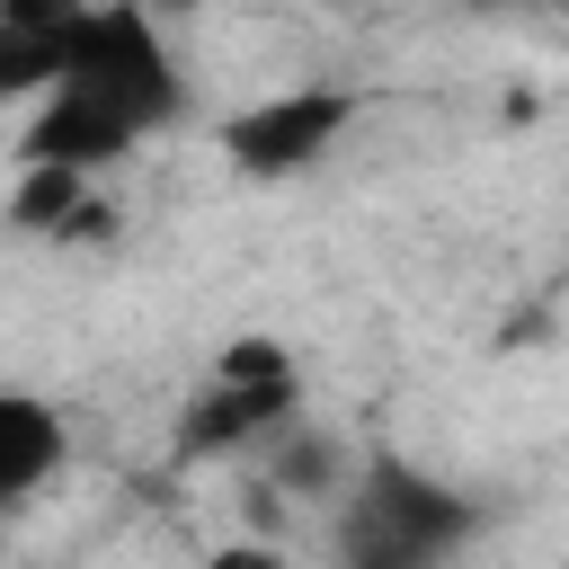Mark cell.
<instances>
[{
	"label": "cell",
	"mask_w": 569,
	"mask_h": 569,
	"mask_svg": "<svg viewBox=\"0 0 569 569\" xmlns=\"http://www.w3.org/2000/svg\"><path fill=\"white\" fill-rule=\"evenodd\" d=\"M284 480H302V489H320V480H329V445H293V462H284Z\"/></svg>",
	"instance_id": "obj_10"
},
{
	"label": "cell",
	"mask_w": 569,
	"mask_h": 569,
	"mask_svg": "<svg viewBox=\"0 0 569 569\" xmlns=\"http://www.w3.org/2000/svg\"><path fill=\"white\" fill-rule=\"evenodd\" d=\"M53 89L98 98L133 142H142V133H160V124L187 107V89H178V71H169L160 36L142 27V9H80V18H71V36H62V80H53Z\"/></svg>",
	"instance_id": "obj_1"
},
{
	"label": "cell",
	"mask_w": 569,
	"mask_h": 569,
	"mask_svg": "<svg viewBox=\"0 0 569 569\" xmlns=\"http://www.w3.org/2000/svg\"><path fill=\"white\" fill-rule=\"evenodd\" d=\"M471 533V507L409 471L400 453H373L356 471V498H347V569H436L453 542Z\"/></svg>",
	"instance_id": "obj_2"
},
{
	"label": "cell",
	"mask_w": 569,
	"mask_h": 569,
	"mask_svg": "<svg viewBox=\"0 0 569 569\" xmlns=\"http://www.w3.org/2000/svg\"><path fill=\"white\" fill-rule=\"evenodd\" d=\"M213 382H293V365H284L276 338H240V347L213 356Z\"/></svg>",
	"instance_id": "obj_9"
},
{
	"label": "cell",
	"mask_w": 569,
	"mask_h": 569,
	"mask_svg": "<svg viewBox=\"0 0 569 569\" xmlns=\"http://www.w3.org/2000/svg\"><path fill=\"white\" fill-rule=\"evenodd\" d=\"M71 0H9L0 9V98L53 89L62 80V36H71Z\"/></svg>",
	"instance_id": "obj_6"
},
{
	"label": "cell",
	"mask_w": 569,
	"mask_h": 569,
	"mask_svg": "<svg viewBox=\"0 0 569 569\" xmlns=\"http://www.w3.org/2000/svg\"><path fill=\"white\" fill-rule=\"evenodd\" d=\"M80 213H89V178H71V169H18V196H9L18 231H71Z\"/></svg>",
	"instance_id": "obj_8"
},
{
	"label": "cell",
	"mask_w": 569,
	"mask_h": 569,
	"mask_svg": "<svg viewBox=\"0 0 569 569\" xmlns=\"http://www.w3.org/2000/svg\"><path fill=\"white\" fill-rule=\"evenodd\" d=\"M53 462H62V418L36 391H0V507L53 480Z\"/></svg>",
	"instance_id": "obj_7"
},
{
	"label": "cell",
	"mask_w": 569,
	"mask_h": 569,
	"mask_svg": "<svg viewBox=\"0 0 569 569\" xmlns=\"http://www.w3.org/2000/svg\"><path fill=\"white\" fill-rule=\"evenodd\" d=\"M284 418H293V382H213L178 418V453L204 462V453H231V445H249V436H267Z\"/></svg>",
	"instance_id": "obj_5"
},
{
	"label": "cell",
	"mask_w": 569,
	"mask_h": 569,
	"mask_svg": "<svg viewBox=\"0 0 569 569\" xmlns=\"http://www.w3.org/2000/svg\"><path fill=\"white\" fill-rule=\"evenodd\" d=\"M204 569H276V551H267V542H231V551H213Z\"/></svg>",
	"instance_id": "obj_11"
},
{
	"label": "cell",
	"mask_w": 569,
	"mask_h": 569,
	"mask_svg": "<svg viewBox=\"0 0 569 569\" xmlns=\"http://www.w3.org/2000/svg\"><path fill=\"white\" fill-rule=\"evenodd\" d=\"M347 116H356L347 89H284V98L231 116V124H222V151H231V169H249V178H293V169H311V160L347 133Z\"/></svg>",
	"instance_id": "obj_3"
},
{
	"label": "cell",
	"mask_w": 569,
	"mask_h": 569,
	"mask_svg": "<svg viewBox=\"0 0 569 569\" xmlns=\"http://www.w3.org/2000/svg\"><path fill=\"white\" fill-rule=\"evenodd\" d=\"M124 142H133V133H124L98 98H80V89H44V116H36L27 142H18V169H71V178H89V169H107Z\"/></svg>",
	"instance_id": "obj_4"
}]
</instances>
